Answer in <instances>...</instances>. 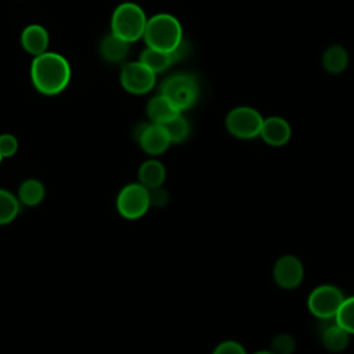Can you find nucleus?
<instances>
[{"mask_svg": "<svg viewBox=\"0 0 354 354\" xmlns=\"http://www.w3.org/2000/svg\"><path fill=\"white\" fill-rule=\"evenodd\" d=\"M1 160H3V158H1V155H0V163H1Z\"/></svg>", "mask_w": 354, "mask_h": 354, "instance_id": "obj_28", "label": "nucleus"}, {"mask_svg": "<svg viewBox=\"0 0 354 354\" xmlns=\"http://www.w3.org/2000/svg\"><path fill=\"white\" fill-rule=\"evenodd\" d=\"M72 71L68 59L53 51L33 57L30 64V80L33 87L44 95L62 93L71 82Z\"/></svg>", "mask_w": 354, "mask_h": 354, "instance_id": "obj_1", "label": "nucleus"}, {"mask_svg": "<svg viewBox=\"0 0 354 354\" xmlns=\"http://www.w3.org/2000/svg\"><path fill=\"white\" fill-rule=\"evenodd\" d=\"M348 65V53L340 44L328 47L322 55V66L329 73H340Z\"/></svg>", "mask_w": 354, "mask_h": 354, "instance_id": "obj_18", "label": "nucleus"}, {"mask_svg": "<svg viewBox=\"0 0 354 354\" xmlns=\"http://www.w3.org/2000/svg\"><path fill=\"white\" fill-rule=\"evenodd\" d=\"M18 151V140L10 134H0V155L1 158H10Z\"/></svg>", "mask_w": 354, "mask_h": 354, "instance_id": "obj_24", "label": "nucleus"}, {"mask_svg": "<svg viewBox=\"0 0 354 354\" xmlns=\"http://www.w3.org/2000/svg\"><path fill=\"white\" fill-rule=\"evenodd\" d=\"M166 178L165 166L156 159H148L138 169V183L148 189L160 187Z\"/></svg>", "mask_w": 354, "mask_h": 354, "instance_id": "obj_16", "label": "nucleus"}, {"mask_svg": "<svg viewBox=\"0 0 354 354\" xmlns=\"http://www.w3.org/2000/svg\"><path fill=\"white\" fill-rule=\"evenodd\" d=\"M212 354H246V350L236 340H224L216 346Z\"/></svg>", "mask_w": 354, "mask_h": 354, "instance_id": "obj_25", "label": "nucleus"}, {"mask_svg": "<svg viewBox=\"0 0 354 354\" xmlns=\"http://www.w3.org/2000/svg\"><path fill=\"white\" fill-rule=\"evenodd\" d=\"M343 300L344 295L337 286L324 283L311 290L307 299V306L314 317L322 321H330L335 318Z\"/></svg>", "mask_w": 354, "mask_h": 354, "instance_id": "obj_6", "label": "nucleus"}, {"mask_svg": "<svg viewBox=\"0 0 354 354\" xmlns=\"http://www.w3.org/2000/svg\"><path fill=\"white\" fill-rule=\"evenodd\" d=\"M253 354H272L270 350H260V351H256Z\"/></svg>", "mask_w": 354, "mask_h": 354, "instance_id": "obj_27", "label": "nucleus"}, {"mask_svg": "<svg viewBox=\"0 0 354 354\" xmlns=\"http://www.w3.org/2000/svg\"><path fill=\"white\" fill-rule=\"evenodd\" d=\"M137 141L144 152L148 155H160L170 147V140L162 124L145 123L137 130Z\"/></svg>", "mask_w": 354, "mask_h": 354, "instance_id": "obj_10", "label": "nucleus"}, {"mask_svg": "<svg viewBox=\"0 0 354 354\" xmlns=\"http://www.w3.org/2000/svg\"><path fill=\"white\" fill-rule=\"evenodd\" d=\"M130 43L126 40L118 37L112 32L102 37L100 43V54L101 57L108 62H120L123 61L129 54Z\"/></svg>", "mask_w": 354, "mask_h": 354, "instance_id": "obj_15", "label": "nucleus"}, {"mask_svg": "<svg viewBox=\"0 0 354 354\" xmlns=\"http://www.w3.org/2000/svg\"><path fill=\"white\" fill-rule=\"evenodd\" d=\"M145 11L133 1L120 3L111 17V32L127 43H134L144 36L147 26Z\"/></svg>", "mask_w": 354, "mask_h": 354, "instance_id": "obj_3", "label": "nucleus"}, {"mask_svg": "<svg viewBox=\"0 0 354 354\" xmlns=\"http://www.w3.org/2000/svg\"><path fill=\"white\" fill-rule=\"evenodd\" d=\"M321 342L324 347L332 353L344 351L350 343V333L332 319L330 324L322 328Z\"/></svg>", "mask_w": 354, "mask_h": 354, "instance_id": "obj_14", "label": "nucleus"}, {"mask_svg": "<svg viewBox=\"0 0 354 354\" xmlns=\"http://www.w3.org/2000/svg\"><path fill=\"white\" fill-rule=\"evenodd\" d=\"M142 37L147 47L170 53L184 40L183 26L171 14L159 12L148 18Z\"/></svg>", "mask_w": 354, "mask_h": 354, "instance_id": "obj_2", "label": "nucleus"}, {"mask_svg": "<svg viewBox=\"0 0 354 354\" xmlns=\"http://www.w3.org/2000/svg\"><path fill=\"white\" fill-rule=\"evenodd\" d=\"M181 112L160 93L152 97L147 104V115L152 123L165 124Z\"/></svg>", "mask_w": 354, "mask_h": 354, "instance_id": "obj_13", "label": "nucleus"}, {"mask_svg": "<svg viewBox=\"0 0 354 354\" xmlns=\"http://www.w3.org/2000/svg\"><path fill=\"white\" fill-rule=\"evenodd\" d=\"M19 212V201L10 191L0 188V225L11 223Z\"/></svg>", "mask_w": 354, "mask_h": 354, "instance_id": "obj_21", "label": "nucleus"}, {"mask_svg": "<svg viewBox=\"0 0 354 354\" xmlns=\"http://www.w3.org/2000/svg\"><path fill=\"white\" fill-rule=\"evenodd\" d=\"M50 44V36L47 29L39 24H30L21 32V46L22 48L36 57L47 51Z\"/></svg>", "mask_w": 354, "mask_h": 354, "instance_id": "obj_12", "label": "nucleus"}, {"mask_svg": "<svg viewBox=\"0 0 354 354\" xmlns=\"http://www.w3.org/2000/svg\"><path fill=\"white\" fill-rule=\"evenodd\" d=\"M162 126L166 130L171 144H178V142L185 141L188 138L189 133H191L189 122L181 113L177 115L176 118H173L171 120H169L167 123L162 124Z\"/></svg>", "mask_w": 354, "mask_h": 354, "instance_id": "obj_20", "label": "nucleus"}, {"mask_svg": "<svg viewBox=\"0 0 354 354\" xmlns=\"http://www.w3.org/2000/svg\"><path fill=\"white\" fill-rule=\"evenodd\" d=\"M149 207V191L140 183L127 184L118 194L116 209L119 214L127 220L142 217Z\"/></svg>", "mask_w": 354, "mask_h": 354, "instance_id": "obj_7", "label": "nucleus"}, {"mask_svg": "<svg viewBox=\"0 0 354 354\" xmlns=\"http://www.w3.org/2000/svg\"><path fill=\"white\" fill-rule=\"evenodd\" d=\"M275 283L286 290L297 288L304 278V267L299 257L293 254L281 256L272 268Z\"/></svg>", "mask_w": 354, "mask_h": 354, "instance_id": "obj_9", "label": "nucleus"}, {"mask_svg": "<svg viewBox=\"0 0 354 354\" xmlns=\"http://www.w3.org/2000/svg\"><path fill=\"white\" fill-rule=\"evenodd\" d=\"M46 195V188L41 181L36 178L25 180L18 188V201L25 206H37Z\"/></svg>", "mask_w": 354, "mask_h": 354, "instance_id": "obj_19", "label": "nucleus"}, {"mask_svg": "<svg viewBox=\"0 0 354 354\" xmlns=\"http://www.w3.org/2000/svg\"><path fill=\"white\" fill-rule=\"evenodd\" d=\"M148 191H149V203H151V206L163 207L169 203V199H170L169 192L162 185L156 187V188H152V189H148Z\"/></svg>", "mask_w": 354, "mask_h": 354, "instance_id": "obj_26", "label": "nucleus"}, {"mask_svg": "<svg viewBox=\"0 0 354 354\" xmlns=\"http://www.w3.org/2000/svg\"><path fill=\"white\" fill-rule=\"evenodd\" d=\"M295 348H296V342L293 336L288 333L277 335L270 344V351L272 354H293Z\"/></svg>", "mask_w": 354, "mask_h": 354, "instance_id": "obj_23", "label": "nucleus"}, {"mask_svg": "<svg viewBox=\"0 0 354 354\" xmlns=\"http://www.w3.org/2000/svg\"><path fill=\"white\" fill-rule=\"evenodd\" d=\"M333 319L350 335H354V295L350 297H344Z\"/></svg>", "mask_w": 354, "mask_h": 354, "instance_id": "obj_22", "label": "nucleus"}, {"mask_svg": "<svg viewBox=\"0 0 354 354\" xmlns=\"http://www.w3.org/2000/svg\"><path fill=\"white\" fill-rule=\"evenodd\" d=\"M120 84L127 93L147 94L156 84V73L140 61L126 62L120 69Z\"/></svg>", "mask_w": 354, "mask_h": 354, "instance_id": "obj_8", "label": "nucleus"}, {"mask_svg": "<svg viewBox=\"0 0 354 354\" xmlns=\"http://www.w3.org/2000/svg\"><path fill=\"white\" fill-rule=\"evenodd\" d=\"M160 94L165 95L180 112L192 108L199 97V84L189 73H176L166 77L160 84Z\"/></svg>", "mask_w": 354, "mask_h": 354, "instance_id": "obj_4", "label": "nucleus"}, {"mask_svg": "<svg viewBox=\"0 0 354 354\" xmlns=\"http://www.w3.org/2000/svg\"><path fill=\"white\" fill-rule=\"evenodd\" d=\"M138 61L142 62L145 66H148L153 73L165 72L170 66L177 64L171 51L167 53V51H160L151 47H147L145 50L141 51Z\"/></svg>", "mask_w": 354, "mask_h": 354, "instance_id": "obj_17", "label": "nucleus"}, {"mask_svg": "<svg viewBox=\"0 0 354 354\" xmlns=\"http://www.w3.org/2000/svg\"><path fill=\"white\" fill-rule=\"evenodd\" d=\"M264 118L252 106H236L225 118L228 133L241 140H252L260 136Z\"/></svg>", "mask_w": 354, "mask_h": 354, "instance_id": "obj_5", "label": "nucleus"}, {"mask_svg": "<svg viewBox=\"0 0 354 354\" xmlns=\"http://www.w3.org/2000/svg\"><path fill=\"white\" fill-rule=\"evenodd\" d=\"M292 136L290 124L281 116H270L263 120L260 137L271 147L285 145Z\"/></svg>", "mask_w": 354, "mask_h": 354, "instance_id": "obj_11", "label": "nucleus"}]
</instances>
